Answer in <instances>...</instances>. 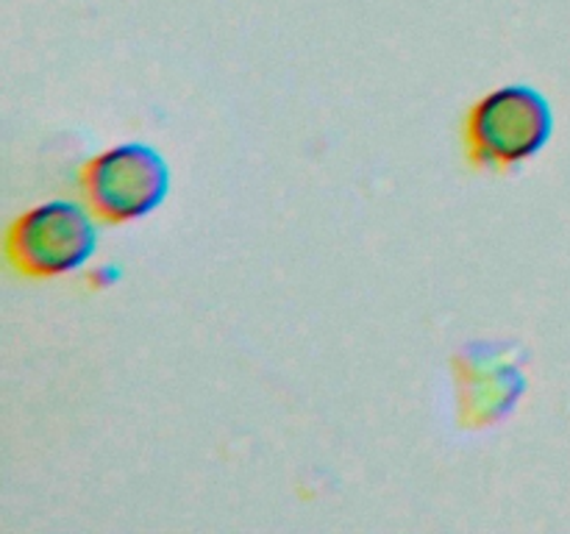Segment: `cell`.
Segmentation results:
<instances>
[{
	"label": "cell",
	"mask_w": 570,
	"mask_h": 534,
	"mask_svg": "<svg viewBox=\"0 0 570 534\" xmlns=\"http://www.w3.org/2000/svg\"><path fill=\"white\" fill-rule=\"evenodd\" d=\"M554 134V111L543 92L510 83L484 95L465 117V154L482 170H512L534 159Z\"/></svg>",
	"instance_id": "6da1fadb"
},
{
	"label": "cell",
	"mask_w": 570,
	"mask_h": 534,
	"mask_svg": "<svg viewBox=\"0 0 570 534\" xmlns=\"http://www.w3.org/2000/svg\"><path fill=\"white\" fill-rule=\"evenodd\" d=\"M78 189L95 220L122 226L159 209L170 192V167L150 145L122 142L81 167Z\"/></svg>",
	"instance_id": "7a4b0ae2"
},
{
	"label": "cell",
	"mask_w": 570,
	"mask_h": 534,
	"mask_svg": "<svg viewBox=\"0 0 570 534\" xmlns=\"http://www.w3.org/2000/svg\"><path fill=\"white\" fill-rule=\"evenodd\" d=\"M460 382V421L462 426H493L515 406L523 393V376L507 354H495L493 345H476L468 356L456 359Z\"/></svg>",
	"instance_id": "277c9868"
},
{
	"label": "cell",
	"mask_w": 570,
	"mask_h": 534,
	"mask_svg": "<svg viewBox=\"0 0 570 534\" xmlns=\"http://www.w3.org/2000/svg\"><path fill=\"white\" fill-rule=\"evenodd\" d=\"M98 245L87 204L48 200L22 211L6 231V259L26 278H59L87 265Z\"/></svg>",
	"instance_id": "3957f363"
}]
</instances>
